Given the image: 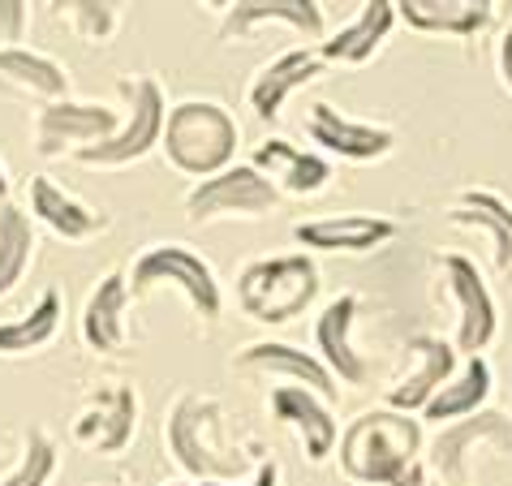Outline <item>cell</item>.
Returning a JSON list of instances; mask_svg holds the SVG:
<instances>
[{"instance_id":"1","label":"cell","mask_w":512,"mask_h":486,"mask_svg":"<svg viewBox=\"0 0 512 486\" xmlns=\"http://www.w3.org/2000/svg\"><path fill=\"white\" fill-rule=\"evenodd\" d=\"M422 439L414 413L371 409L340 435V469L362 486H426Z\"/></svg>"},{"instance_id":"2","label":"cell","mask_w":512,"mask_h":486,"mask_svg":"<svg viewBox=\"0 0 512 486\" xmlns=\"http://www.w3.org/2000/svg\"><path fill=\"white\" fill-rule=\"evenodd\" d=\"M237 138H241L237 121L220 104H211V99H186V104L168 108L160 151L168 155V164L177 173L207 181L224 173V168H233Z\"/></svg>"},{"instance_id":"3","label":"cell","mask_w":512,"mask_h":486,"mask_svg":"<svg viewBox=\"0 0 512 486\" xmlns=\"http://www.w3.org/2000/svg\"><path fill=\"white\" fill-rule=\"evenodd\" d=\"M319 297V267L310 254L254 259L237 276V306L254 323H289Z\"/></svg>"},{"instance_id":"4","label":"cell","mask_w":512,"mask_h":486,"mask_svg":"<svg viewBox=\"0 0 512 486\" xmlns=\"http://www.w3.org/2000/svg\"><path fill=\"white\" fill-rule=\"evenodd\" d=\"M121 99L130 104L125 112V125L108 142L99 147H87L78 151L74 160L82 168H121V164H134L142 160L147 151H155L164 142V121H168V104H164V91L155 78H142V74H130L117 82Z\"/></svg>"},{"instance_id":"5","label":"cell","mask_w":512,"mask_h":486,"mask_svg":"<svg viewBox=\"0 0 512 486\" xmlns=\"http://www.w3.org/2000/svg\"><path fill=\"white\" fill-rule=\"evenodd\" d=\"M155 289H177L190 297V306L203 314V319H220L224 297H220V280L203 254H194L181 241H164V246H151L138 254V263L130 271V297H147Z\"/></svg>"},{"instance_id":"6","label":"cell","mask_w":512,"mask_h":486,"mask_svg":"<svg viewBox=\"0 0 512 486\" xmlns=\"http://www.w3.org/2000/svg\"><path fill=\"white\" fill-rule=\"evenodd\" d=\"M216 422H220V405H216V400L186 392L173 409H168L164 443H168L173 461L186 469V474L203 478V482H233L241 461H233V456L220 452Z\"/></svg>"},{"instance_id":"7","label":"cell","mask_w":512,"mask_h":486,"mask_svg":"<svg viewBox=\"0 0 512 486\" xmlns=\"http://www.w3.org/2000/svg\"><path fill=\"white\" fill-rule=\"evenodd\" d=\"M280 203V190L267 181L254 164H233L224 173L194 181V190L186 194V216L190 220H259Z\"/></svg>"},{"instance_id":"8","label":"cell","mask_w":512,"mask_h":486,"mask_svg":"<svg viewBox=\"0 0 512 486\" xmlns=\"http://www.w3.org/2000/svg\"><path fill=\"white\" fill-rule=\"evenodd\" d=\"M121 112L104 104H78V99H61V104H44L35 117V151L39 155H78L87 147H99L121 130Z\"/></svg>"},{"instance_id":"9","label":"cell","mask_w":512,"mask_h":486,"mask_svg":"<svg viewBox=\"0 0 512 486\" xmlns=\"http://www.w3.org/2000/svg\"><path fill=\"white\" fill-rule=\"evenodd\" d=\"M444 284L452 302H457V340H452V349L465 357H482V349L495 340V327H500V310H495L487 280H482L478 263H469L465 254H448Z\"/></svg>"},{"instance_id":"10","label":"cell","mask_w":512,"mask_h":486,"mask_svg":"<svg viewBox=\"0 0 512 486\" xmlns=\"http://www.w3.org/2000/svg\"><path fill=\"white\" fill-rule=\"evenodd\" d=\"M306 138L323 147L327 155L353 164H371L383 160L396 147V134L388 125H371V121H353L345 112H336L332 104H310L306 108Z\"/></svg>"},{"instance_id":"11","label":"cell","mask_w":512,"mask_h":486,"mask_svg":"<svg viewBox=\"0 0 512 486\" xmlns=\"http://www.w3.org/2000/svg\"><path fill=\"white\" fill-rule=\"evenodd\" d=\"M353 319H358V297L353 293L332 297L315 323V349H319V362L332 370L336 383L366 388V383H371V362H366V353H358V345H353Z\"/></svg>"},{"instance_id":"12","label":"cell","mask_w":512,"mask_h":486,"mask_svg":"<svg viewBox=\"0 0 512 486\" xmlns=\"http://www.w3.org/2000/svg\"><path fill=\"white\" fill-rule=\"evenodd\" d=\"M237 370H246V375H276V379H289L293 388H310L315 396L323 400H336L340 388L332 379V370L319 362V353H302L293 345H284V340H259V345L241 349L233 357Z\"/></svg>"},{"instance_id":"13","label":"cell","mask_w":512,"mask_h":486,"mask_svg":"<svg viewBox=\"0 0 512 486\" xmlns=\"http://www.w3.org/2000/svg\"><path fill=\"white\" fill-rule=\"evenodd\" d=\"M409 362L414 370L388 392V409L396 413H422L435 400V392L457 375V349L439 336H414L409 340Z\"/></svg>"},{"instance_id":"14","label":"cell","mask_w":512,"mask_h":486,"mask_svg":"<svg viewBox=\"0 0 512 486\" xmlns=\"http://www.w3.org/2000/svg\"><path fill=\"white\" fill-rule=\"evenodd\" d=\"M392 237H396V224L388 216H362V211L306 220L293 228L297 246L319 250V254H366V250H379L383 241H392Z\"/></svg>"},{"instance_id":"15","label":"cell","mask_w":512,"mask_h":486,"mask_svg":"<svg viewBox=\"0 0 512 486\" xmlns=\"http://www.w3.org/2000/svg\"><path fill=\"white\" fill-rule=\"evenodd\" d=\"M267 405H272L276 422H284L297 439H302L310 461H327V456H332V448L340 443V426H336L323 396L289 383V388H272V400H267Z\"/></svg>"},{"instance_id":"16","label":"cell","mask_w":512,"mask_h":486,"mask_svg":"<svg viewBox=\"0 0 512 486\" xmlns=\"http://www.w3.org/2000/svg\"><path fill=\"white\" fill-rule=\"evenodd\" d=\"M482 439L512 448V422L504 418V413H495V409H482V413H474V418H461V422L444 426V431L435 435V443H431L439 478H444L448 486H469L465 461H469V452H474V443H482Z\"/></svg>"},{"instance_id":"17","label":"cell","mask_w":512,"mask_h":486,"mask_svg":"<svg viewBox=\"0 0 512 486\" xmlns=\"http://www.w3.org/2000/svg\"><path fill=\"white\" fill-rule=\"evenodd\" d=\"M319 74H323L319 48H289V52H280L276 61H267L259 69V78L250 82V108H254V117H259V121H276L280 108L289 104V95L310 87Z\"/></svg>"},{"instance_id":"18","label":"cell","mask_w":512,"mask_h":486,"mask_svg":"<svg viewBox=\"0 0 512 486\" xmlns=\"http://www.w3.org/2000/svg\"><path fill=\"white\" fill-rule=\"evenodd\" d=\"M26 203H31V220L48 224L56 237L65 241H87L108 228V216L87 203H78L74 194H65L52 177H31L26 181Z\"/></svg>"},{"instance_id":"19","label":"cell","mask_w":512,"mask_h":486,"mask_svg":"<svg viewBox=\"0 0 512 486\" xmlns=\"http://www.w3.org/2000/svg\"><path fill=\"white\" fill-rule=\"evenodd\" d=\"M263 22H284L306 39H323V5H315V0H237V5L224 9L216 35L224 44H233V39L250 35Z\"/></svg>"},{"instance_id":"20","label":"cell","mask_w":512,"mask_h":486,"mask_svg":"<svg viewBox=\"0 0 512 486\" xmlns=\"http://www.w3.org/2000/svg\"><path fill=\"white\" fill-rule=\"evenodd\" d=\"M125 306H130V280L121 271H108L87 297V310H82V340L95 353H130Z\"/></svg>"},{"instance_id":"21","label":"cell","mask_w":512,"mask_h":486,"mask_svg":"<svg viewBox=\"0 0 512 486\" xmlns=\"http://www.w3.org/2000/svg\"><path fill=\"white\" fill-rule=\"evenodd\" d=\"M254 168H259L276 190H289V194H319L327 177H332V164H327L319 151H302L284 138H263L259 147H254Z\"/></svg>"},{"instance_id":"22","label":"cell","mask_w":512,"mask_h":486,"mask_svg":"<svg viewBox=\"0 0 512 486\" xmlns=\"http://www.w3.org/2000/svg\"><path fill=\"white\" fill-rule=\"evenodd\" d=\"M396 18H405L422 35H452V39H474L487 31L495 18L491 0H401Z\"/></svg>"},{"instance_id":"23","label":"cell","mask_w":512,"mask_h":486,"mask_svg":"<svg viewBox=\"0 0 512 486\" xmlns=\"http://www.w3.org/2000/svg\"><path fill=\"white\" fill-rule=\"evenodd\" d=\"M0 91L44 99V104H61L69 99V74L52 56L35 48H0Z\"/></svg>"},{"instance_id":"24","label":"cell","mask_w":512,"mask_h":486,"mask_svg":"<svg viewBox=\"0 0 512 486\" xmlns=\"http://www.w3.org/2000/svg\"><path fill=\"white\" fill-rule=\"evenodd\" d=\"M396 26V5L392 0H366V5H358V18H353L349 26H340V31L327 39V44H319V56L323 65H362L371 61V56L383 48V39L392 35Z\"/></svg>"},{"instance_id":"25","label":"cell","mask_w":512,"mask_h":486,"mask_svg":"<svg viewBox=\"0 0 512 486\" xmlns=\"http://www.w3.org/2000/svg\"><path fill=\"white\" fill-rule=\"evenodd\" d=\"M134 426H138V396L130 388H112L74 422V439L95 452H121L134 439Z\"/></svg>"},{"instance_id":"26","label":"cell","mask_w":512,"mask_h":486,"mask_svg":"<svg viewBox=\"0 0 512 486\" xmlns=\"http://www.w3.org/2000/svg\"><path fill=\"white\" fill-rule=\"evenodd\" d=\"M448 220L461 224V228H478V233H487L491 254H495V271H500V276H512V207L504 203L500 194L465 190L457 198V207L448 211Z\"/></svg>"},{"instance_id":"27","label":"cell","mask_w":512,"mask_h":486,"mask_svg":"<svg viewBox=\"0 0 512 486\" xmlns=\"http://www.w3.org/2000/svg\"><path fill=\"white\" fill-rule=\"evenodd\" d=\"M487 396H491V366H487V357H465V366L435 392V400L422 409V418L439 422V426H452L461 418H474V413H482Z\"/></svg>"},{"instance_id":"28","label":"cell","mask_w":512,"mask_h":486,"mask_svg":"<svg viewBox=\"0 0 512 486\" xmlns=\"http://www.w3.org/2000/svg\"><path fill=\"white\" fill-rule=\"evenodd\" d=\"M65 310H61V293L48 289L39 302L18 314V319H5L0 323V357H22V353H35L44 349L48 340L56 336V327H61Z\"/></svg>"},{"instance_id":"29","label":"cell","mask_w":512,"mask_h":486,"mask_svg":"<svg viewBox=\"0 0 512 486\" xmlns=\"http://www.w3.org/2000/svg\"><path fill=\"white\" fill-rule=\"evenodd\" d=\"M35 254V228L31 216L18 203H0V297L13 293V284H22L26 267Z\"/></svg>"},{"instance_id":"30","label":"cell","mask_w":512,"mask_h":486,"mask_svg":"<svg viewBox=\"0 0 512 486\" xmlns=\"http://www.w3.org/2000/svg\"><path fill=\"white\" fill-rule=\"evenodd\" d=\"M56 9H61V22L74 35L87 39V44H108L121 26L117 5H99V0H69V5H56Z\"/></svg>"},{"instance_id":"31","label":"cell","mask_w":512,"mask_h":486,"mask_svg":"<svg viewBox=\"0 0 512 486\" xmlns=\"http://www.w3.org/2000/svg\"><path fill=\"white\" fill-rule=\"evenodd\" d=\"M56 474V443L44 431H26L22 461L13 465V474L0 478V486H48Z\"/></svg>"},{"instance_id":"32","label":"cell","mask_w":512,"mask_h":486,"mask_svg":"<svg viewBox=\"0 0 512 486\" xmlns=\"http://www.w3.org/2000/svg\"><path fill=\"white\" fill-rule=\"evenodd\" d=\"M26 9L22 0H0V48H18L26 31Z\"/></svg>"},{"instance_id":"33","label":"cell","mask_w":512,"mask_h":486,"mask_svg":"<svg viewBox=\"0 0 512 486\" xmlns=\"http://www.w3.org/2000/svg\"><path fill=\"white\" fill-rule=\"evenodd\" d=\"M203 486H241V482H203ZM246 486H280V465L276 461L259 465V474H254V482H246Z\"/></svg>"},{"instance_id":"34","label":"cell","mask_w":512,"mask_h":486,"mask_svg":"<svg viewBox=\"0 0 512 486\" xmlns=\"http://www.w3.org/2000/svg\"><path fill=\"white\" fill-rule=\"evenodd\" d=\"M500 78H504V87L512 91V26H508L504 39H500Z\"/></svg>"},{"instance_id":"35","label":"cell","mask_w":512,"mask_h":486,"mask_svg":"<svg viewBox=\"0 0 512 486\" xmlns=\"http://www.w3.org/2000/svg\"><path fill=\"white\" fill-rule=\"evenodd\" d=\"M5 194H9V177H5V164H0V203H5Z\"/></svg>"},{"instance_id":"36","label":"cell","mask_w":512,"mask_h":486,"mask_svg":"<svg viewBox=\"0 0 512 486\" xmlns=\"http://www.w3.org/2000/svg\"><path fill=\"white\" fill-rule=\"evenodd\" d=\"M168 486H190V482H168Z\"/></svg>"}]
</instances>
